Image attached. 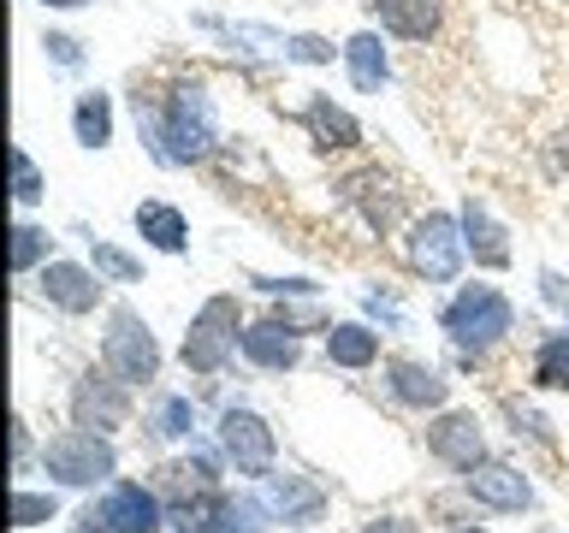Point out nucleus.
I'll return each instance as SVG.
<instances>
[{
	"mask_svg": "<svg viewBox=\"0 0 569 533\" xmlns=\"http://www.w3.org/2000/svg\"><path fill=\"white\" fill-rule=\"evenodd\" d=\"M249 492L261 497V510L273 515V527H291V533L320 527V522H327V510H332L327 486L309 480V474H297V469H273L267 480H256Z\"/></svg>",
	"mask_w": 569,
	"mask_h": 533,
	"instance_id": "obj_10",
	"label": "nucleus"
},
{
	"mask_svg": "<svg viewBox=\"0 0 569 533\" xmlns=\"http://www.w3.org/2000/svg\"><path fill=\"white\" fill-rule=\"evenodd\" d=\"M338 53H345V42H332V36L291 30V36H284V53H279V60H284V66H332Z\"/></svg>",
	"mask_w": 569,
	"mask_h": 533,
	"instance_id": "obj_32",
	"label": "nucleus"
},
{
	"mask_svg": "<svg viewBox=\"0 0 569 533\" xmlns=\"http://www.w3.org/2000/svg\"><path fill=\"white\" fill-rule=\"evenodd\" d=\"M332 195L345 202L356 220H362L373 238H398L409 225V190L391 178L380 160H362V167H345L332 178Z\"/></svg>",
	"mask_w": 569,
	"mask_h": 533,
	"instance_id": "obj_7",
	"label": "nucleus"
},
{
	"mask_svg": "<svg viewBox=\"0 0 569 533\" xmlns=\"http://www.w3.org/2000/svg\"><path fill=\"white\" fill-rule=\"evenodd\" d=\"M362 320H373L380 332H403L409 326V314L398 309V296H391V291H362Z\"/></svg>",
	"mask_w": 569,
	"mask_h": 533,
	"instance_id": "obj_34",
	"label": "nucleus"
},
{
	"mask_svg": "<svg viewBox=\"0 0 569 533\" xmlns=\"http://www.w3.org/2000/svg\"><path fill=\"white\" fill-rule=\"evenodd\" d=\"M427 456H433L439 462V469L445 474H469L475 469V462H487L492 456V444H487V426H480V415H475V409H439V415H427Z\"/></svg>",
	"mask_w": 569,
	"mask_h": 533,
	"instance_id": "obj_13",
	"label": "nucleus"
},
{
	"mask_svg": "<svg viewBox=\"0 0 569 533\" xmlns=\"http://www.w3.org/2000/svg\"><path fill=\"white\" fill-rule=\"evenodd\" d=\"M96 362H107L131 391H154L167 373V350L149 326V314L137 302H107L101 309V338H96Z\"/></svg>",
	"mask_w": 569,
	"mask_h": 533,
	"instance_id": "obj_3",
	"label": "nucleus"
},
{
	"mask_svg": "<svg viewBox=\"0 0 569 533\" xmlns=\"http://www.w3.org/2000/svg\"><path fill=\"white\" fill-rule=\"evenodd\" d=\"M131 231L154 255H190V213L178 202H167V195H142L131 208Z\"/></svg>",
	"mask_w": 569,
	"mask_h": 533,
	"instance_id": "obj_21",
	"label": "nucleus"
},
{
	"mask_svg": "<svg viewBox=\"0 0 569 533\" xmlns=\"http://www.w3.org/2000/svg\"><path fill=\"white\" fill-rule=\"evenodd\" d=\"M196 426H202V398H196V391H160L149 421H142V433H149V444H160V451H184L190 439H202Z\"/></svg>",
	"mask_w": 569,
	"mask_h": 533,
	"instance_id": "obj_23",
	"label": "nucleus"
},
{
	"mask_svg": "<svg viewBox=\"0 0 569 533\" xmlns=\"http://www.w3.org/2000/svg\"><path fill=\"white\" fill-rule=\"evenodd\" d=\"M338 66H345V78H350L356 95H386V89H391V36L373 30V24L368 30H350Z\"/></svg>",
	"mask_w": 569,
	"mask_h": 533,
	"instance_id": "obj_20",
	"label": "nucleus"
},
{
	"mask_svg": "<svg viewBox=\"0 0 569 533\" xmlns=\"http://www.w3.org/2000/svg\"><path fill=\"white\" fill-rule=\"evenodd\" d=\"M66 533H113V527H107V515L96 504H83L78 515H66Z\"/></svg>",
	"mask_w": 569,
	"mask_h": 533,
	"instance_id": "obj_38",
	"label": "nucleus"
},
{
	"mask_svg": "<svg viewBox=\"0 0 569 533\" xmlns=\"http://www.w3.org/2000/svg\"><path fill=\"white\" fill-rule=\"evenodd\" d=\"M113 137H119V101L107 89H78L71 95V142L101 154V149H113Z\"/></svg>",
	"mask_w": 569,
	"mask_h": 533,
	"instance_id": "obj_24",
	"label": "nucleus"
},
{
	"mask_svg": "<svg viewBox=\"0 0 569 533\" xmlns=\"http://www.w3.org/2000/svg\"><path fill=\"white\" fill-rule=\"evenodd\" d=\"M213 439H220V451H226V462H231V474L249 480V486L279 469V433H273V421H267L261 409L226 403L220 415H213Z\"/></svg>",
	"mask_w": 569,
	"mask_h": 533,
	"instance_id": "obj_9",
	"label": "nucleus"
},
{
	"mask_svg": "<svg viewBox=\"0 0 569 533\" xmlns=\"http://www.w3.org/2000/svg\"><path fill=\"white\" fill-rule=\"evenodd\" d=\"M498 415L510 421V433L522 439V444H533V451H546V456H558V433H551V421L540 415V409H533L528 398H498Z\"/></svg>",
	"mask_w": 569,
	"mask_h": 533,
	"instance_id": "obj_28",
	"label": "nucleus"
},
{
	"mask_svg": "<svg viewBox=\"0 0 569 533\" xmlns=\"http://www.w3.org/2000/svg\"><path fill=\"white\" fill-rule=\"evenodd\" d=\"M137 137L149 149L154 167H202V160L220 154V101H213L208 78H172L160 89H137Z\"/></svg>",
	"mask_w": 569,
	"mask_h": 533,
	"instance_id": "obj_1",
	"label": "nucleus"
},
{
	"mask_svg": "<svg viewBox=\"0 0 569 533\" xmlns=\"http://www.w3.org/2000/svg\"><path fill=\"white\" fill-rule=\"evenodd\" d=\"M403 266L421 284H457L469 266V243H462V213L457 208H416L409 225L398 231Z\"/></svg>",
	"mask_w": 569,
	"mask_h": 533,
	"instance_id": "obj_6",
	"label": "nucleus"
},
{
	"mask_svg": "<svg viewBox=\"0 0 569 533\" xmlns=\"http://www.w3.org/2000/svg\"><path fill=\"white\" fill-rule=\"evenodd\" d=\"M284 36L291 30H279V24H261V18H231L226 36H220V48L231 53V60H279L284 53Z\"/></svg>",
	"mask_w": 569,
	"mask_h": 533,
	"instance_id": "obj_26",
	"label": "nucleus"
},
{
	"mask_svg": "<svg viewBox=\"0 0 569 533\" xmlns=\"http://www.w3.org/2000/svg\"><path fill=\"white\" fill-rule=\"evenodd\" d=\"M36 456H42V444H36V433H30V421H24V415H18V421H12V474H18V480H24Z\"/></svg>",
	"mask_w": 569,
	"mask_h": 533,
	"instance_id": "obj_35",
	"label": "nucleus"
},
{
	"mask_svg": "<svg viewBox=\"0 0 569 533\" xmlns=\"http://www.w3.org/2000/svg\"><path fill=\"white\" fill-rule=\"evenodd\" d=\"M563 326H569V314H563Z\"/></svg>",
	"mask_w": 569,
	"mask_h": 533,
	"instance_id": "obj_42",
	"label": "nucleus"
},
{
	"mask_svg": "<svg viewBox=\"0 0 569 533\" xmlns=\"http://www.w3.org/2000/svg\"><path fill=\"white\" fill-rule=\"evenodd\" d=\"M36 474L60 492H101L119 480V444L107 433H89V426H60L42 439Z\"/></svg>",
	"mask_w": 569,
	"mask_h": 533,
	"instance_id": "obj_4",
	"label": "nucleus"
},
{
	"mask_svg": "<svg viewBox=\"0 0 569 533\" xmlns=\"http://www.w3.org/2000/svg\"><path fill=\"white\" fill-rule=\"evenodd\" d=\"M7 160H12V202H18V213L42 208V202H48V172L36 167V154L24 149V142H12Z\"/></svg>",
	"mask_w": 569,
	"mask_h": 533,
	"instance_id": "obj_30",
	"label": "nucleus"
},
{
	"mask_svg": "<svg viewBox=\"0 0 569 533\" xmlns=\"http://www.w3.org/2000/svg\"><path fill=\"white\" fill-rule=\"evenodd\" d=\"M89 504L107 515L113 533H167V497L154 492V480H113V486L89 492Z\"/></svg>",
	"mask_w": 569,
	"mask_h": 533,
	"instance_id": "obj_16",
	"label": "nucleus"
},
{
	"mask_svg": "<svg viewBox=\"0 0 569 533\" xmlns=\"http://www.w3.org/2000/svg\"><path fill=\"white\" fill-rule=\"evenodd\" d=\"M439 332H445V344L457 350V362L475 368L516 338V302H510L505 284H492V279L451 284V296L439 302Z\"/></svg>",
	"mask_w": 569,
	"mask_h": 533,
	"instance_id": "obj_2",
	"label": "nucleus"
},
{
	"mask_svg": "<svg viewBox=\"0 0 569 533\" xmlns=\"http://www.w3.org/2000/svg\"><path fill=\"white\" fill-rule=\"evenodd\" d=\"M356 533H421L416 515H403V510H380V515H368Z\"/></svg>",
	"mask_w": 569,
	"mask_h": 533,
	"instance_id": "obj_37",
	"label": "nucleus"
},
{
	"mask_svg": "<svg viewBox=\"0 0 569 533\" xmlns=\"http://www.w3.org/2000/svg\"><path fill=\"white\" fill-rule=\"evenodd\" d=\"M540 302L546 309H558V314H569V273H558V266H540Z\"/></svg>",
	"mask_w": 569,
	"mask_h": 533,
	"instance_id": "obj_36",
	"label": "nucleus"
},
{
	"mask_svg": "<svg viewBox=\"0 0 569 533\" xmlns=\"http://www.w3.org/2000/svg\"><path fill=\"white\" fill-rule=\"evenodd\" d=\"M48 261H53V231L42 220H30V213H18V220H12V273L36 279Z\"/></svg>",
	"mask_w": 569,
	"mask_h": 533,
	"instance_id": "obj_27",
	"label": "nucleus"
},
{
	"mask_svg": "<svg viewBox=\"0 0 569 533\" xmlns=\"http://www.w3.org/2000/svg\"><path fill=\"white\" fill-rule=\"evenodd\" d=\"M48 522H60V486H24L18 480L12 486V527H48Z\"/></svg>",
	"mask_w": 569,
	"mask_h": 533,
	"instance_id": "obj_29",
	"label": "nucleus"
},
{
	"mask_svg": "<svg viewBox=\"0 0 569 533\" xmlns=\"http://www.w3.org/2000/svg\"><path fill=\"white\" fill-rule=\"evenodd\" d=\"M89 266H96L107 284H142V255H131V249L113 243V238H89Z\"/></svg>",
	"mask_w": 569,
	"mask_h": 533,
	"instance_id": "obj_31",
	"label": "nucleus"
},
{
	"mask_svg": "<svg viewBox=\"0 0 569 533\" xmlns=\"http://www.w3.org/2000/svg\"><path fill=\"white\" fill-rule=\"evenodd\" d=\"M243 302L238 291H213L202 296V309L190 314L184 338H178V368L190 373V380H220V373L238 362V338H243Z\"/></svg>",
	"mask_w": 569,
	"mask_h": 533,
	"instance_id": "obj_5",
	"label": "nucleus"
},
{
	"mask_svg": "<svg viewBox=\"0 0 569 533\" xmlns=\"http://www.w3.org/2000/svg\"><path fill=\"white\" fill-rule=\"evenodd\" d=\"M302 338H309V332H297L284 314L267 309L261 320H249V326H243L238 362H249L256 373H297L302 368Z\"/></svg>",
	"mask_w": 569,
	"mask_h": 533,
	"instance_id": "obj_17",
	"label": "nucleus"
},
{
	"mask_svg": "<svg viewBox=\"0 0 569 533\" xmlns=\"http://www.w3.org/2000/svg\"><path fill=\"white\" fill-rule=\"evenodd\" d=\"M42 60L53 71H83L89 48H83V36H71V30H42Z\"/></svg>",
	"mask_w": 569,
	"mask_h": 533,
	"instance_id": "obj_33",
	"label": "nucleus"
},
{
	"mask_svg": "<svg viewBox=\"0 0 569 533\" xmlns=\"http://www.w3.org/2000/svg\"><path fill=\"white\" fill-rule=\"evenodd\" d=\"M297 124L309 131V142L320 154H332V160H350V154H362L368 149V131H362V119L350 113L345 101H332L327 89H309L297 107Z\"/></svg>",
	"mask_w": 569,
	"mask_h": 533,
	"instance_id": "obj_15",
	"label": "nucleus"
},
{
	"mask_svg": "<svg viewBox=\"0 0 569 533\" xmlns=\"http://www.w3.org/2000/svg\"><path fill=\"white\" fill-rule=\"evenodd\" d=\"M457 213H462V243H469L475 273H510V261H516L510 225L498 220V213H492L487 202H480V195H462Z\"/></svg>",
	"mask_w": 569,
	"mask_h": 533,
	"instance_id": "obj_19",
	"label": "nucleus"
},
{
	"mask_svg": "<svg viewBox=\"0 0 569 533\" xmlns=\"http://www.w3.org/2000/svg\"><path fill=\"white\" fill-rule=\"evenodd\" d=\"M373 30H386L391 42L427 48L445 36V18H451V0H362Z\"/></svg>",
	"mask_w": 569,
	"mask_h": 533,
	"instance_id": "obj_18",
	"label": "nucleus"
},
{
	"mask_svg": "<svg viewBox=\"0 0 569 533\" xmlns=\"http://www.w3.org/2000/svg\"><path fill=\"white\" fill-rule=\"evenodd\" d=\"M445 533H492V527H487V522H475V515H469V522H451Z\"/></svg>",
	"mask_w": 569,
	"mask_h": 533,
	"instance_id": "obj_40",
	"label": "nucleus"
},
{
	"mask_svg": "<svg viewBox=\"0 0 569 533\" xmlns=\"http://www.w3.org/2000/svg\"><path fill=\"white\" fill-rule=\"evenodd\" d=\"M462 497H469L475 510H487V515H528L533 510V480L522 462H510V456H487V462H475L469 474L457 480Z\"/></svg>",
	"mask_w": 569,
	"mask_h": 533,
	"instance_id": "obj_11",
	"label": "nucleus"
},
{
	"mask_svg": "<svg viewBox=\"0 0 569 533\" xmlns=\"http://www.w3.org/2000/svg\"><path fill=\"white\" fill-rule=\"evenodd\" d=\"M528 380L533 391H551V398H569V326L540 332L528 355Z\"/></svg>",
	"mask_w": 569,
	"mask_h": 533,
	"instance_id": "obj_25",
	"label": "nucleus"
},
{
	"mask_svg": "<svg viewBox=\"0 0 569 533\" xmlns=\"http://www.w3.org/2000/svg\"><path fill=\"white\" fill-rule=\"evenodd\" d=\"M36 7H48V12H89L96 0H36Z\"/></svg>",
	"mask_w": 569,
	"mask_h": 533,
	"instance_id": "obj_39",
	"label": "nucleus"
},
{
	"mask_svg": "<svg viewBox=\"0 0 569 533\" xmlns=\"http://www.w3.org/2000/svg\"><path fill=\"white\" fill-rule=\"evenodd\" d=\"M533 533H558V527H546V522H540V527H533Z\"/></svg>",
	"mask_w": 569,
	"mask_h": 533,
	"instance_id": "obj_41",
	"label": "nucleus"
},
{
	"mask_svg": "<svg viewBox=\"0 0 569 533\" xmlns=\"http://www.w3.org/2000/svg\"><path fill=\"white\" fill-rule=\"evenodd\" d=\"M66 415H71V426L119 439L137 415V391L124 385L107 362H89V368H78V380H71V391H66Z\"/></svg>",
	"mask_w": 569,
	"mask_h": 533,
	"instance_id": "obj_8",
	"label": "nucleus"
},
{
	"mask_svg": "<svg viewBox=\"0 0 569 533\" xmlns=\"http://www.w3.org/2000/svg\"><path fill=\"white\" fill-rule=\"evenodd\" d=\"M36 296H42L53 314H66V320H89L96 309H107V279L89 261L53 255L42 273H36Z\"/></svg>",
	"mask_w": 569,
	"mask_h": 533,
	"instance_id": "obj_14",
	"label": "nucleus"
},
{
	"mask_svg": "<svg viewBox=\"0 0 569 533\" xmlns=\"http://www.w3.org/2000/svg\"><path fill=\"white\" fill-rule=\"evenodd\" d=\"M380 380H386V398L409 409V415H439V409H451V373L439 362H427V355H386L380 362Z\"/></svg>",
	"mask_w": 569,
	"mask_h": 533,
	"instance_id": "obj_12",
	"label": "nucleus"
},
{
	"mask_svg": "<svg viewBox=\"0 0 569 533\" xmlns=\"http://www.w3.org/2000/svg\"><path fill=\"white\" fill-rule=\"evenodd\" d=\"M380 338L386 332L373 326V320H332V326L320 332V355H327L332 368H345V373H368V368L386 362Z\"/></svg>",
	"mask_w": 569,
	"mask_h": 533,
	"instance_id": "obj_22",
	"label": "nucleus"
}]
</instances>
